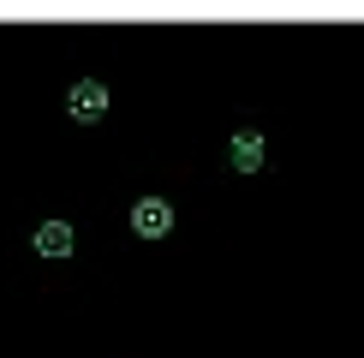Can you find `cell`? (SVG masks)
I'll list each match as a JSON object with an SVG mask.
<instances>
[{"instance_id":"cell-1","label":"cell","mask_w":364,"mask_h":358,"mask_svg":"<svg viewBox=\"0 0 364 358\" xmlns=\"http://www.w3.org/2000/svg\"><path fill=\"white\" fill-rule=\"evenodd\" d=\"M66 114L78 119V126H96V119L108 114V84H102V78H78L66 90Z\"/></svg>"},{"instance_id":"cell-2","label":"cell","mask_w":364,"mask_h":358,"mask_svg":"<svg viewBox=\"0 0 364 358\" xmlns=\"http://www.w3.org/2000/svg\"><path fill=\"white\" fill-rule=\"evenodd\" d=\"M132 233L138 239H168L173 233V203L168 197H138L132 203Z\"/></svg>"},{"instance_id":"cell-3","label":"cell","mask_w":364,"mask_h":358,"mask_svg":"<svg viewBox=\"0 0 364 358\" xmlns=\"http://www.w3.org/2000/svg\"><path fill=\"white\" fill-rule=\"evenodd\" d=\"M263 156H269V143H263L257 126H245V131L227 138V168H233V173H263Z\"/></svg>"},{"instance_id":"cell-4","label":"cell","mask_w":364,"mask_h":358,"mask_svg":"<svg viewBox=\"0 0 364 358\" xmlns=\"http://www.w3.org/2000/svg\"><path fill=\"white\" fill-rule=\"evenodd\" d=\"M30 245H36V257H72V251H78V227H72V221H42L36 233H30Z\"/></svg>"}]
</instances>
